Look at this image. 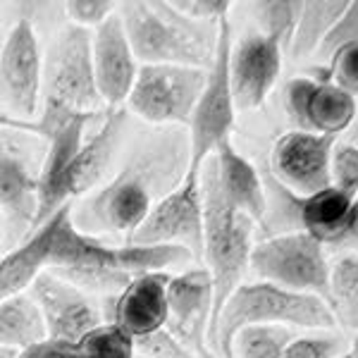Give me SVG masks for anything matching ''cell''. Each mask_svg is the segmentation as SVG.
Segmentation results:
<instances>
[{"instance_id": "obj_41", "label": "cell", "mask_w": 358, "mask_h": 358, "mask_svg": "<svg viewBox=\"0 0 358 358\" xmlns=\"http://www.w3.org/2000/svg\"><path fill=\"white\" fill-rule=\"evenodd\" d=\"M354 138H356V143H354V146L358 148V120H354Z\"/></svg>"}, {"instance_id": "obj_10", "label": "cell", "mask_w": 358, "mask_h": 358, "mask_svg": "<svg viewBox=\"0 0 358 358\" xmlns=\"http://www.w3.org/2000/svg\"><path fill=\"white\" fill-rule=\"evenodd\" d=\"M124 241L136 246H184L194 258L203 256L201 170H189L184 182L160 199Z\"/></svg>"}, {"instance_id": "obj_27", "label": "cell", "mask_w": 358, "mask_h": 358, "mask_svg": "<svg viewBox=\"0 0 358 358\" xmlns=\"http://www.w3.org/2000/svg\"><path fill=\"white\" fill-rule=\"evenodd\" d=\"M330 303L334 317L358 330V256H342L330 268Z\"/></svg>"}, {"instance_id": "obj_8", "label": "cell", "mask_w": 358, "mask_h": 358, "mask_svg": "<svg viewBox=\"0 0 358 358\" xmlns=\"http://www.w3.org/2000/svg\"><path fill=\"white\" fill-rule=\"evenodd\" d=\"M229 55H232V27L229 20H220L215 60L208 67L203 91L187 124L189 151H192L189 170H201V165L215 153V148L232 136L236 108L229 84Z\"/></svg>"}, {"instance_id": "obj_44", "label": "cell", "mask_w": 358, "mask_h": 358, "mask_svg": "<svg viewBox=\"0 0 358 358\" xmlns=\"http://www.w3.org/2000/svg\"><path fill=\"white\" fill-rule=\"evenodd\" d=\"M208 358H215V354H213V356H208Z\"/></svg>"}, {"instance_id": "obj_29", "label": "cell", "mask_w": 358, "mask_h": 358, "mask_svg": "<svg viewBox=\"0 0 358 358\" xmlns=\"http://www.w3.org/2000/svg\"><path fill=\"white\" fill-rule=\"evenodd\" d=\"M301 8L303 0H263L251 5V15L256 17L258 31L277 38L282 48L289 50Z\"/></svg>"}, {"instance_id": "obj_14", "label": "cell", "mask_w": 358, "mask_h": 358, "mask_svg": "<svg viewBox=\"0 0 358 358\" xmlns=\"http://www.w3.org/2000/svg\"><path fill=\"white\" fill-rule=\"evenodd\" d=\"M29 289L43 317L45 339L72 342L103 325V310L91 294L50 270H43Z\"/></svg>"}, {"instance_id": "obj_30", "label": "cell", "mask_w": 358, "mask_h": 358, "mask_svg": "<svg viewBox=\"0 0 358 358\" xmlns=\"http://www.w3.org/2000/svg\"><path fill=\"white\" fill-rule=\"evenodd\" d=\"M349 344L337 334H294L285 358H342Z\"/></svg>"}, {"instance_id": "obj_39", "label": "cell", "mask_w": 358, "mask_h": 358, "mask_svg": "<svg viewBox=\"0 0 358 358\" xmlns=\"http://www.w3.org/2000/svg\"><path fill=\"white\" fill-rule=\"evenodd\" d=\"M17 356H20V351L5 349V346H0V358H17Z\"/></svg>"}, {"instance_id": "obj_25", "label": "cell", "mask_w": 358, "mask_h": 358, "mask_svg": "<svg viewBox=\"0 0 358 358\" xmlns=\"http://www.w3.org/2000/svg\"><path fill=\"white\" fill-rule=\"evenodd\" d=\"M45 339V325L38 306L29 294H17L0 303V346L24 351Z\"/></svg>"}, {"instance_id": "obj_7", "label": "cell", "mask_w": 358, "mask_h": 358, "mask_svg": "<svg viewBox=\"0 0 358 358\" xmlns=\"http://www.w3.org/2000/svg\"><path fill=\"white\" fill-rule=\"evenodd\" d=\"M248 270L261 282H270L296 294H313L330 303V261L320 241L303 232H282L253 244Z\"/></svg>"}, {"instance_id": "obj_32", "label": "cell", "mask_w": 358, "mask_h": 358, "mask_svg": "<svg viewBox=\"0 0 358 358\" xmlns=\"http://www.w3.org/2000/svg\"><path fill=\"white\" fill-rule=\"evenodd\" d=\"M330 82L346 94L358 96V41L346 43L330 55Z\"/></svg>"}, {"instance_id": "obj_38", "label": "cell", "mask_w": 358, "mask_h": 358, "mask_svg": "<svg viewBox=\"0 0 358 358\" xmlns=\"http://www.w3.org/2000/svg\"><path fill=\"white\" fill-rule=\"evenodd\" d=\"M0 127H17V129H27V131H34V134H38L36 122H24V120H15V117H10V115L3 113V110H0Z\"/></svg>"}, {"instance_id": "obj_18", "label": "cell", "mask_w": 358, "mask_h": 358, "mask_svg": "<svg viewBox=\"0 0 358 358\" xmlns=\"http://www.w3.org/2000/svg\"><path fill=\"white\" fill-rule=\"evenodd\" d=\"M270 194H273V201H268V206H277V217L287 222H296V232L313 236L322 246L344 241L346 220H349L354 199L337 192L334 187L308 196H299L292 194L275 177L270 182Z\"/></svg>"}, {"instance_id": "obj_15", "label": "cell", "mask_w": 358, "mask_h": 358, "mask_svg": "<svg viewBox=\"0 0 358 358\" xmlns=\"http://www.w3.org/2000/svg\"><path fill=\"white\" fill-rule=\"evenodd\" d=\"M285 48L273 36L251 29L232 45L229 55V84H232L234 108L241 113L256 110L275 89L282 72Z\"/></svg>"}, {"instance_id": "obj_37", "label": "cell", "mask_w": 358, "mask_h": 358, "mask_svg": "<svg viewBox=\"0 0 358 358\" xmlns=\"http://www.w3.org/2000/svg\"><path fill=\"white\" fill-rule=\"evenodd\" d=\"M344 241H351V244L358 246V199H354V203H351L349 220H346Z\"/></svg>"}, {"instance_id": "obj_5", "label": "cell", "mask_w": 358, "mask_h": 358, "mask_svg": "<svg viewBox=\"0 0 358 358\" xmlns=\"http://www.w3.org/2000/svg\"><path fill=\"white\" fill-rule=\"evenodd\" d=\"M248 325H296L310 330H332L337 325L332 308L313 294H296L270 282H241L224 301L215 327V349L222 358H234L232 344Z\"/></svg>"}, {"instance_id": "obj_24", "label": "cell", "mask_w": 358, "mask_h": 358, "mask_svg": "<svg viewBox=\"0 0 358 358\" xmlns=\"http://www.w3.org/2000/svg\"><path fill=\"white\" fill-rule=\"evenodd\" d=\"M17 358H148L136 354L134 339L124 334L120 327L103 322L101 327L91 330L89 334L72 342H55V339H43V342L29 346L20 351Z\"/></svg>"}, {"instance_id": "obj_16", "label": "cell", "mask_w": 358, "mask_h": 358, "mask_svg": "<svg viewBox=\"0 0 358 358\" xmlns=\"http://www.w3.org/2000/svg\"><path fill=\"white\" fill-rule=\"evenodd\" d=\"M285 103L299 129L310 134L339 136L358 115L356 98L330 79L294 77L285 89Z\"/></svg>"}, {"instance_id": "obj_40", "label": "cell", "mask_w": 358, "mask_h": 358, "mask_svg": "<svg viewBox=\"0 0 358 358\" xmlns=\"http://www.w3.org/2000/svg\"><path fill=\"white\" fill-rule=\"evenodd\" d=\"M349 358H358V337H354V342L349 346Z\"/></svg>"}, {"instance_id": "obj_3", "label": "cell", "mask_w": 358, "mask_h": 358, "mask_svg": "<svg viewBox=\"0 0 358 358\" xmlns=\"http://www.w3.org/2000/svg\"><path fill=\"white\" fill-rule=\"evenodd\" d=\"M117 15L136 60L143 65L208 69L215 60L220 22H201L177 13L167 0L117 3Z\"/></svg>"}, {"instance_id": "obj_17", "label": "cell", "mask_w": 358, "mask_h": 358, "mask_svg": "<svg viewBox=\"0 0 358 358\" xmlns=\"http://www.w3.org/2000/svg\"><path fill=\"white\" fill-rule=\"evenodd\" d=\"M337 136L292 129L273 146L275 179L289 192L308 196L330 187V163Z\"/></svg>"}, {"instance_id": "obj_1", "label": "cell", "mask_w": 358, "mask_h": 358, "mask_svg": "<svg viewBox=\"0 0 358 358\" xmlns=\"http://www.w3.org/2000/svg\"><path fill=\"white\" fill-rule=\"evenodd\" d=\"M187 127H151L138 131L113 179L72 206L69 220L82 234H122L146 220L151 208L175 192L189 172Z\"/></svg>"}, {"instance_id": "obj_6", "label": "cell", "mask_w": 358, "mask_h": 358, "mask_svg": "<svg viewBox=\"0 0 358 358\" xmlns=\"http://www.w3.org/2000/svg\"><path fill=\"white\" fill-rule=\"evenodd\" d=\"M45 141L34 131L0 127V220L3 239L17 246L36 229Z\"/></svg>"}, {"instance_id": "obj_19", "label": "cell", "mask_w": 358, "mask_h": 358, "mask_svg": "<svg viewBox=\"0 0 358 358\" xmlns=\"http://www.w3.org/2000/svg\"><path fill=\"white\" fill-rule=\"evenodd\" d=\"M91 55H94L96 89L103 106L122 108L134 86L138 60L129 45L117 10L91 31Z\"/></svg>"}, {"instance_id": "obj_9", "label": "cell", "mask_w": 358, "mask_h": 358, "mask_svg": "<svg viewBox=\"0 0 358 358\" xmlns=\"http://www.w3.org/2000/svg\"><path fill=\"white\" fill-rule=\"evenodd\" d=\"M208 69L182 65H138L127 110L153 127H187Z\"/></svg>"}, {"instance_id": "obj_33", "label": "cell", "mask_w": 358, "mask_h": 358, "mask_svg": "<svg viewBox=\"0 0 358 358\" xmlns=\"http://www.w3.org/2000/svg\"><path fill=\"white\" fill-rule=\"evenodd\" d=\"M62 8H65L67 20L74 27L94 31L117 10V3H110V0H67Z\"/></svg>"}, {"instance_id": "obj_4", "label": "cell", "mask_w": 358, "mask_h": 358, "mask_svg": "<svg viewBox=\"0 0 358 358\" xmlns=\"http://www.w3.org/2000/svg\"><path fill=\"white\" fill-rule=\"evenodd\" d=\"M201 201H203V256L201 258L206 261L203 268L213 282V317L208 330V346L213 351L217 315L248 270L256 222L224 203L206 167H201Z\"/></svg>"}, {"instance_id": "obj_45", "label": "cell", "mask_w": 358, "mask_h": 358, "mask_svg": "<svg viewBox=\"0 0 358 358\" xmlns=\"http://www.w3.org/2000/svg\"><path fill=\"white\" fill-rule=\"evenodd\" d=\"M342 358H349V354H346V356H342Z\"/></svg>"}, {"instance_id": "obj_43", "label": "cell", "mask_w": 358, "mask_h": 358, "mask_svg": "<svg viewBox=\"0 0 358 358\" xmlns=\"http://www.w3.org/2000/svg\"><path fill=\"white\" fill-rule=\"evenodd\" d=\"M3 43H5V34L0 31V50H3Z\"/></svg>"}, {"instance_id": "obj_21", "label": "cell", "mask_w": 358, "mask_h": 358, "mask_svg": "<svg viewBox=\"0 0 358 358\" xmlns=\"http://www.w3.org/2000/svg\"><path fill=\"white\" fill-rule=\"evenodd\" d=\"M167 273L136 275L122 292H117V296H113L108 322L120 327L131 339L163 330L167 320Z\"/></svg>"}, {"instance_id": "obj_23", "label": "cell", "mask_w": 358, "mask_h": 358, "mask_svg": "<svg viewBox=\"0 0 358 358\" xmlns=\"http://www.w3.org/2000/svg\"><path fill=\"white\" fill-rule=\"evenodd\" d=\"M69 210H72V203L62 206L50 220L34 229L22 244L13 246L10 253H3V258H0V303L10 296L24 294L34 285V280L48 268V256L57 224L62 222V217Z\"/></svg>"}, {"instance_id": "obj_11", "label": "cell", "mask_w": 358, "mask_h": 358, "mask_svg": "<svg viewBox=\"0 0 358 358\" xmlns=\"http://www.w3.org/2000/svg\"><path fill=\"white\" fill-rule=\"evenodd\" d=\"M43 98L79 113H96L103 106L96 89L89 29L67 24L57 34L48 60H43Z\"/></svg>"}, {"instance_id": "obj_2", "label": "cell", "mask_w": 358, "mask_h": 358, "mask_svg": "<svg viewBox=\"0 0 358 358\" xmlns=\"http://www.w3.org/2000/svg\"><path fill=\"white\" fill-rule=\"evenodd\" d=\"M69 213L57 224L45 270L84 292H122L136 275L165 273V268L194 261L184 246L106 244L98 236L79 232Z\"/></svg>"}, {"instance_id": "obj_42", "label": "cell", "mask_w": 358, "mask_h": 358, "mask_svg": "<svg viewBox=\"0 0 358 358\" xmlns=\"http://www.w3.org/2000/svg\"><path fill=\"white\" fill-rule=\"evenodd\" d=\"M3 246H5V239H3V232H0V258H3Z\"/></svg>"}, {"instance_id": "obj_35", "label": "cell", "mask_w": 358, "mask_h": 358, "mask_svg": "<svg viewBox=\"0 0 358 358\" xmlns=\"http://www.w3.org/2000/svg\"><path fill=\"white\" fill-rule=\"evenodd\" d=\"M356 41H358V0L346 5V10L337 20V24L330 29V34H327L325 41L317 48V53L330 57L337 48H342L346 43H356Z\"/></svg>"}, {"instance_id": "obj_34", "label": "cell", "mask_w": 358, "mask_h": 358, "mask_svg": "<svg viewBox=\"0 0 358 358\" xmlns=\"http://www.w3.org/2000/svg\"><path fill=\"white\" fill-rule=\"evenodd\" d=\"M134 349H136V354L148 356V358H196L192 351L184 344H179L165 327L153 334H146V337L134 339Z\"/></svg>"}, {"instance_id": "obj_20", "label": "cell", "mask_w": 358, "mask_h": 358, "mask_svg": "<svg viewBox=\"0 0 358 358\" xmlns=\"http://www.w3.org/2000/svg\"><path fill=\"white\" fill-rule=\"evenodd\" d=\"M127 120H129L127 108H110L96 134L82 143L65 179H62V201L65 203H72V199H77V196H86L89 192H94L98 182L106 177L115 155L122 148Z\"/></svg>"}, {"instance_id": "obj_36", "label": "cell", "mask_w": 358, "mask_h": 358, "mask_svg": "<svg viewBox=\"0 0 358 358\" xmlns=\"http://www.w3.org/2000/svg\"><path fill=\"white\" fill-rule=\"evenodd\" d=\"M177 13L192 17V20L201 22H220L227 20L229 8L232 3L229 0H167Z\"/></svg>"}, {"instance_id": "obj_12", "label": "cell", "mask_w": 358, "mask_h": 358, "mask_svg": "<svg viewBox=\"0 0 358 358\" xmlns=\"http://www.w3.org/2000/svg\"><path fill=\"white\" fill-rule=\"evenodd\" d=\"M43 96V53L36 29L20 20L0 50V106L15 120L34 122Z\"/></svg>"}, {"instance_id": "obj_26", "label": "cell", "mask_w": 358, "mask_h": 358, "mask_svg": "<svg viewBox=\"0 0 358 358\" xmlns=\"http://www.w3.org/2000/svg\"><path fill=\"white\" fill-rule=\"evenodd\" d=\"M346 5H349L346 0H308L303 3L289 45L294 60H303V57L317 53V48L325 41L330 29L337 24Z\"/></svg>"}, {"instance_id": "obj_22", "label": "cell", "mask_w": 358, "mask_h": 358, "mask_svg": "<svg viewBox=\"0 0 358 358\" xmlns=\"http://www.w3.org/2000/svg\"><path fill=\"white\" fill-rule=\"evenodd\" d=\"M201 167L210 172L217 194L234 210L244 213L253 222H263L268 215V192L258 170L232 146V138L220 143L215 153Z\"/></svg>"}, {"instance_id": "obj_31", "label": "cell", "mask_w": 358, "mask_h": 358, "mask_svg": "<svg viewBox=\"0 0 358 358\" xmlns=\"http://www.w3.org/2000/svg\"><path fill=\"white\" fill-rule=\"evenodd\" d=\"M330 187L356 199L358 194V148L354 143H334L330 163Z\"/></svg>"}, {"instance_id": "obj_28", "label": "cell", "mask_w": 358, "mask_h": 358, "mask_svg": "<svg viewBox=\"0 0 358 358\" xmlns=\"http://www.w3.org/2000/svg\"><path fill=\"white\" fill-rule=\"evenodd\" d=\"M294 334L285 325H248L234 337L232 354L239 358H285Z\"/></svg>"}, {"instance_id": "obj_13", "label": "cell", "mask_w": 358, "mask_h": 358, "mask_svg": "<svg viewBox=\"0 0 358 358\" xmlns=\"http://www.w3.org/2000/svg\"><path fill=\"white\" fill-rule=\"evenodd\" d=\"M167 320L165 330L184 344L196 358L213 356L208 330L213 317V282L206 268L170 275L165 289Z\"/></svg>"}]
</instances>
